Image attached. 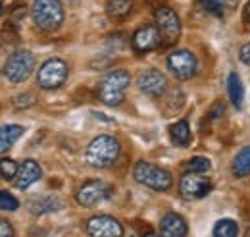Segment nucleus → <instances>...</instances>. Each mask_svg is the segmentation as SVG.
<instances>
[{
	"label": "nucleus",
	"mask_w": 250,
	"mask_h": 237,
	"mask_svg": "<svg viewBox=\"0 0 250 237\" xmlns=\"http://www.w3.org/2000/svg\"><path fill=\"white\" fill-rule=\"evenodd\" d=\"M21 135H23V127L21 125H16V123L2 125L0 127V154L6 152Z\"/></svg>",
	"instance_id": "a211bd4d"
},
{
	"label": "nucleus",
	"mask_w": 250,
	"mask_h": 237,
	"mask_svg": "<svg viewBox=\"0 0 250 237\" xmlns=\"http://www.w3.org/2000/svg\"><path fill=\"white\" fill-rule=\"evenodd\" d=\"M156 27L162 35V43L166 45H173L181 35L179 16L167 6H162L156 10Z\"/></svg>",
	"instance_id": "6e6552de"
},
{
	"label": "nucleus",
	"mask_w": 250,
	"mask_h": 237,
	"mask_svg": "<svg viewBox=\"0 0 250 237\" xmlns=\"http://www.w3.org/2000/svg\"><path fill=\"white\" fill-rule=\"evenodd\" d=\"M27 207L33 214H46V212H54L58 208H62V199L56 195H42V197H35L27 203Z\"/></svg>",
	"instance_id": "dca6fc26"
},
{
	"label": "nucleus",
	"mask_w": 250,
	"mask_h": 237,
	"mask_svg": "<svg viewBox=\"0 0 250 237\" xmlns=\"http://www.w3.org/2000/svg\"><path fill=\"white\" fill-rule=\"evenodd\" d=\"M33 104H35V95L29 93V91L14 96V106H16V108H21V110H23V108H29Z\"/></svg>",
	"instance_id": "a878e982"
},
{
	"label": "nucleus",
	"mask_w": 250,
	"mask_h": 237,
	"mask_svg": "<svg viewBox=\"0 0 250 237\" xmlns=\"http://www.w3.org/2000/svg\"><path fill=\"white\" fill-rule=\"evenodd\" d=\"M239 2H241V0H218V4L221 8H235Z\"/></svg>",
	"instance_id": "7c9ffc66"
},
{
	"label": "nucleus",
	"mask_w": 250,
	"mask_h": 237,
	"mask_svg": "<svg viewBox=\"0 0 250 237\" xmlns=\"http://www.w3.org/2000/svg\"><path fill=\"white\" fill-rule=\"evenodd\" d=\"M42 176V170H41V166L35 162V160H25L21 166H20V170H18V176H16V187L18 189H27V187H31L35 181H39Z\"/></svg>",
	"instance_id": "2eb2a0df"
},
{
	"label": "nucleus",
	"mask_w": 250,
	"mask_h": 237,
	"mask_svg": "<svg viewBox=\"0 0 250 237\" xmlns=\"http://www.w3.org/2000/svg\"><path fill=\"white\" fill-rule=\"evenodd\" d=\"M237 236H239V226L231 218L219 220L218 224L214 226V237H237Z\"/></svg>",
	"instance_id": "4be33fe9"
},
{
	"label": "nucleus",
	"mask_w": 250,
	"mask_h": 237,
	"mask_svg": "<svg viewBox=\"0 0 250 237\" xmlns=\"http://www.w3.org/2000/svg\"><path fill=\"white\" fill-rule=\"evenodd\" d=\"M85 228L89 237H124V226L112 216H93Z\"/></svg>",
	"instance_id": "9b49d317"
},
{
	"label": "nucleus",
	"mask_w": 250,
	"mask_h": 237,
	"mask_svg": "<svg viewBox=\"0 0 250 237\" xmlns=\"http://www.w3.org/2000/svg\"><path fill=\"white\" fill-rule=\"evenodd\" d=\"M212 191V181L202 174H190L187 172L179 181V193L187 201H196L206 197Z\"/></svg>",
	"instance_id": "1a4fd4ad"
},
{
	"label": "nucleus",
	"mask_w": 250,
	"mask_h": 237,
	"mask_svg": "<svg viewBox=\"0 0 250 237\" xmlns=\"http://www.w3.org/2000/svg\"><path fill=\"white\" fill-rule=\"evenodd\" d=\"M31 18L39 29L52 33L58 31L63 22V6L60 0H33Z\"/></svg>",
	"instance_id": "7ed1b4c3"
},
{
	"label": "nucleus",
	"mask_w": 250,
	"mask_h": 237,
	"mask_svg": "<svg viewBox=\"0 0 250 237\" xmlns=\"http://www.w3.org/2000/svg\"><path fill=\"white\" fill-rule=\"evenodd\" d=\"M145 237H160V236H154V234H148V236H145Z\"/></svg>",
	"instance_id": "473e14b6"
},
{
	"label": "nucleus",
	"mask_w": 250,
	"mask_h": 237,
	"mask_svg": "<svg viewBox=\"0 0 250 237\" xmlns=\"http://www.w3.org/2000/svg\"><path fill=\"white\" fill-rule=\"evenodd\" d=\"M133 10V0H108L106 12L114 20H124Z\"/></svg>",
	"instance_id": "aec40b11"
},
{
	"label": "nucleus",
	"mask_w": 250,
	"mask_h": 237,
	"mask_svg": "<svg viewBox=\"0 0 250 237\" xmlns=\"http://www.w3.org/2000/svg\"><path fill=\"white\" fill-rule=\"evenodd\" d=\"M67 73H69V68H67V64L63 60L50 58L39 68V71H37V83L42 89H48V91L58 89V87H62L63 83H65Z\"/></svg>",
	"instance_id": "423d86ee"
},
{
	"label": "nucleus",
	"mask_w": 250,
	"mask_h": 237,
	"mask_svg": "<svg viewBox=\"0 0 250 237\" xmlns=\"http://www.w3.org/2000/svg\"><path fill=\"white\" fill-rule=\"evenodd\" d=\"M137 87L141 89V93H145V95H148L152 98H160L167 91V79L158 70H146V71H143L139 75Z\"/></svg>",
	"instance_id": "f8f14e48"
},
{
	"label": "nucleus",
	"mask_w": 250,
	"mask_h": 237,
	"mask_svg": "<svg viewBox=\"0 0 250 237\" xmlns=\"http://www.w3.org/2000/svg\"><path fill=\"white\" fill-rule=\"evenodd\" d=\"M131 43L137 52H150L162 45V35L156 25H145V27L135 31Z\"/></svg>",
	"instance_id": "ddd939ff"
},
{
	"label": "nucleus",
	"mask_w": 250,
	"mask_h": 237,
	"mask_svg": "<svg viewBox=\"0 0 250 237\" xmlns=\"http://www.w3.org/2000/svg\"><path fill=\"white\" fill-rule=\"evenodd\" d=\"M169 137L175 145L179 147H187L188 141H190V129H188V123L185 119H179L175 121L171 127H169Z\"/></svg>",
	"instance_id": "6ab92c4d"
},
{
	"label": "nucleus",
	"mask_w": 250,
	"mask_h": 237,
	"mask_svg": "<svg viewBox=\"0 0 250 237\" xmlns=\"http://www.w3.org/2000/svg\"><path fill=\"white\" fill-rule=\"evenodd\" d=\"M35 54L31 50H16L4 64V77L8 83L18 85L23 83L35 70Z\"/></svg>",
	"instance_id": "39448f33"
},
{
	"label": "nucleus",
	"mask_w": 250,
	"mask_h": 237,
	"mask_svg": "<svg viewBox=\"0 0 250 237\" xmlns=\"http://www.w3.org/2000/svg\"><path fill=\"white\" fill-rule=\"evenodd\" d=\"M227 95L233 102V106L239 110L243 108V100H245V87H243V81L237 73H229L227 77Z\"/></svg>",
	"instance_id": "f3484780"
},
{
	"label": "nucleus",
	"mask_w": 250,
	"mask_h": 237,
	"mask_svg": "<svg viewBox=\"0 0 250 237\" xmlns=\"http://www.w3.org/2000/svg\"><path fill=\"white\" fill-rule=\"evenodd\" d=\"M167 68H169V71H171L179 81H187V79H190V77L196 73L198 62H196L194 54H192L190 50L179 48V50H173V52L167 56Z\"/></svg>",
	"instance_id": "0eeeda50"
},
{
	"label": "nucleus",
	"mask_w": 250,
	"mask_h": 237,
	"mask_svg": "<svg viewBox=\"0 0 250 237\" xmlns=\"http://www.w3.org/2000/svg\"><path fill=\"white\" fill-rule=\"evenodd\" d=\"M250 174V147L241 148V152L233 160V176L245 178Z\"/></svg>",
	"instance_id": "412c9836"
},
{
	"label": "nucleus",
	"mask_w": 250,
	"mask_h": 237,
	"mask_svg": "<svg viewBox=\"0 0 250 237\" xmlns=\"http://www.w3.org/2000/svg\"><path fill=\"white\" fill-rule=\"evenodd\" d=\"M20 201L10 191H0V210H18Z\"/></svg>",
	"instance_id": "393cba45"
},
{
	"label": "nucleus",
	"mask_w": 250,
	"mask_h": 237,
	"mask_svg": "<svg viewBox=\"0 0 250 237\" xmlns=\"http://www.w3.org/2000/svg\"><path fill=\"white\" fill-rule=\"evenodd\" d=\"M239 58L243 64L250 66V43H247L245 47H241V52H239Z\"/></svg>",
	"instance_id": "c756f323"
},
{
	"label": "nucleus",
	"mask_w": 250,
	"mask_h": 237,
	"mask_svg": "<svg viewBox=\"0 0 250 237\" xmlns=\"http://www.w3.org/2000/svg\"><path fill=\"white\" fill-rule=\"evenodd\" d=\"M131 83V75L125 70H114L98 81V98L108 106H118L125 98V91Z\"/></svg>",
	"instance_id": "f03ea898"
},
{
	"label": "nucleus",
	"mask_w": 250,
	"mask_h": 237,
	"mask_svg": "<svg viewBox=\"0 0 250 237\" xmlns=\"http://www.w3.org/2000/svg\"><path fill=\"white\" fill-rule=\"evenodd\" d=\"M2 6H4V4H2V2H0V14H2Z\"/></svg>",
	"instance_id": "72a5a7b5"
},
{
	"label": "nucleus",
	"mask_w": 250,
	"mask_h": 237,
	"mask_svg": "<svg viewBox=\"0 0 250 237\" xmlns=\"http://www.w3.org/2000/svg\"><path fill=\"white\" fill-rule=\"evenodd\" d=\"M202 2V6L210 12V14H214V16H221L223 14V8L218 4V0H200Z\"/></svg>",
	"instance_id": "bb28decb"
},
{
	"label": "nucleus",
	"mask_w": 250,
	"mask_h": 237,
	"mask_svg": "<svg viewBox=\"0 0 250 237\" xmlns=\"http://www.w3.org/2000/svg\"><path fill=\"white\" fill-rule=\"evenodd\" d=\"M120 156V143L112 135H98L85 150V160L93 168H108Z\"/></svg>",
	"instance_id": "f257e3e1"
},
{
	"label": "nucleus",
	"mask_w": 250,
	"mask_h": 237,
	"mask_svg": "<svg viewBox=\"0 0 250 237\" xmlns=\"http://www.w3.org/2000/svg\"><path fill=\"white\" fill-rule=\"evenodd\" d=\"M110 193H112V187L106 181L91 179L85 185H81V189L77 191V203L81 207L91 208L94 205H98V203H102L104 199H108Z\"/></svg>",
	"instance_id": "9d476101"
},
{
	"label": "nucleus",
	"mask_w": 250,
	"mask_h": 237,
	"mask_svg": "<svg viewBox=\"0 0 250 237\" xmlns=\"http://www.w3.org/2000/svg\"><path fill=\"white\" fill-rule=\"evenodd\" d=\"M133 178L137 179L141 185L145 187H150L154 191H167L173 183L171 179V174L160 166H154L150 162H137L135 168H133Z\"/></svg>",
	"instance_id": "20e7f679"
},
{
	"label": "nucleus",
	"mask_w": 250,
	"mask_h": 237,
	"mask_svg": "<svg viewBox=\"0 0 250 237\" xmlns=\"http://www.w3.org/2000/svg\"><path fill=\"white\" fill-rule=\"evenodd\" d=\"M223 114H225V106H223V102H216V104L210 108V118L212 119L221 118Z\"/></svg>",
	"instance_id": "c85d7f7f"
},
{
	"label": "nucleus",
	"mask_w": 250,
	"mask_h": 237,
	"mask_svg": "<svg viewBox=\"0 0 250 237\" xmlns=\"http://www.w3.org/2000/svg\"><path fill=\"white\" fill-rule=\"evenodd\" d=\"M245 20H247V22L250 24V2L247 4V6H245Z\"/></svg>",
	"instance_id": "2f4dec72"
},
{
	"label": "nucleus",
	"mask_w": 250,
	"mask_h": 237,
	"mask_svg": "<svg viewBox=\"0 0 250 237\" xmlns=\"http://www.w3.org/2000/svg\"><path fill=\"white\" fill-rule=\"evenodd\" d=\"M20 166L12 158H0V176L4 179H14L18 176Z\"/></svg>",
	"instance_id": "b1692460"
},
{
	"label": "nucleus",
	"mask_w": 250,
	"mask_h": 237,
	"mask_svg": "<svg viewBox=\"0 0 250 237\" xmlns=\"http://www.w3.org/2000/svg\"><path fill=\"white\" fill-rule=\"evenodd\" d=\"M160 236L162 237H185L187 236V222L183 216L175 212H167L160 220Z\"/></svg>",
	"instance_id": "4468645a"
},
{
	"label": "nucleus",
	"mask_w": 250,
	"mask_h": 237,
	"mask_svg": "<svg viewBox=\"0 0 250 237\" xmlns=\"http://www.w3.org/2000/svg\"><path fill=\"white\" fill-rule=\"evenodd\" d=\"M210 168H212V164L206 156H192L187 160V172L190 174H206Z\"/></svg>",
	"instance_id": "5701e85b"
},
{
	"label": "nucleus",
	"mask_w": 250,
	"mask_h": 237,
	"mask_svg": "<svg viewBox=\"0 0 250 237\" xmlns=\"http://www.w3.org/2000/svg\"><path fill=\"white\" fill-rule=\"evenodd\" d=\"M0 237H14V228L8 220H0Z\"/></svg>",
	"instance_id": "cd10ccee"
}]
</instances>
